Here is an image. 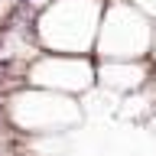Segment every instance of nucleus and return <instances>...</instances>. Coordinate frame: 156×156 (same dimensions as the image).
Returning <instances> with one entry per match:
<instances>
[]
</instances>
